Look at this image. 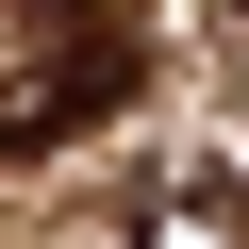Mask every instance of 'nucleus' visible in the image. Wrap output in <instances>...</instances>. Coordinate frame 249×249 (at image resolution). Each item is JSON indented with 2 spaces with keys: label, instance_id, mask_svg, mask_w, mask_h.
<instances>
[{
  "label": "nucleus",
  "instance_id": "3",
  "mask_svg": "<svg viewBox=\"0 0 249 249\" xmlns=\"http://www.w3.org/2000/svg\"><path fill=\"white\" fill-rule=\"evenodd\" d=\"M232 34H249V0H232Z\"/></svg>",
  "mask_w": 249,
  "mask_h": 249
},
{
  "label": "nucleus",
  "instance_id": "2",
  "mask_svg": "<svg viewBox=\"0 0 249 249\" xmlns=\"http://www.w3.org/2000/svg\"><path fill=\"white\" fill-rule=\"evenodd\" d=\"M133 249H249V199H232V183H166V199L133 216Z\"/></svg>",
  "mask_w": 249,
  "mask_h": 249
},
{
  "label": "nucleus",
  "instance_id": "1",
  "mask_svg": "<svg viewBox=\"0 0 249 249\" xmlns=\"http://www.w3.org/2000/svg\"><path fill=\"white\" fill-rule=\"evenodd\" d=\"M116 100H133V34H116V17H67V34H34L17 83H0V150H67V133H100Z\"/></svg>",
  "mask_w": 249,
  "mask_h": 249
}]
</instances>
